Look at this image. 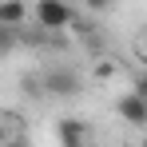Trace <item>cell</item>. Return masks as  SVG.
Instances as JSON below:
<instances>
[{"label": "cell", "instance_id": "1", "mask_svg": "<svg viewBox=\"0 0 147 147\" xmlns=\"http://www.w3.org/2000/svg\"><path fill=\"white\" fill-rule=\"evenodd\" d=\"M32 24L40 32H64V28L76 24V8L68 0H32Z\"/></svg>", "mask_w": 147, "mask_h": 147}, {"label": "cell", "instance_id": "2", "mask_svg": "<svg viewBox=\"0 0 147 147\" xmlns=\"http://www.w3.org/2000/svg\"><path fill=\"white\" fill-rule=\"evenodd\" d=\"M115 115H119L127 127H147V99L139 92H123L115 99Z\"/></svg>", "mask_w": 147, "mask_h": 147}, {"label": "cell", "instance_id": "3", "mask_svg": "<svg viewBox=\"0 0 147 147\" xmlns=\"http://www.w3.org/2000/svg\"><path fill=\"white\" fill-rule=\"evenodd\" d=\"M40 84H44V92H52V96H80V76L72 68H48V72L40 76Z\"/></svg>", "mask_w": 147, "mask_h": 147}, {"label": "cell", "instance_id": "4", "mask_svg": "<svg viewBox=\"0 0 147 147\" xmlns=\"http://www.w3.org/2000/svg\"><path fill=\"white\" fill-rule=\"evenodd\" d=\"M56 139H60V147H88V123L76 119V115L60 119L56 123Z\"/></svg>", "mask_w": 147, "mask_h": 147}, {"label": "cell", "instance_id": "5", "mask_svg": "<svg viewBox=\"0 0 147 147\" xmlns=\"http://www.w3.org/2000/svg\"><path fill=\"white\" fill-rule=\"evenodd\" d=\"M28 20H32V8H28L24 0H0V28L20 32Z\"/></svg>", "mask_w": 147, "mask_h": 147}, {"label": "cell", "instance_id": "6", "mask_svg": "<svg viewBox=\"0 0 147 147\" xmlns=\"http://www.w3.org/2000/svg\"><path fill=\"white\" fill-rule=\"evenodd\" d=\"M131 92H139V96L147 99V68H143V72H135V80H131Z\"/></svg>", "mask_w": 147, "mask_h": 147}, {"label": "cell", "instance_id": "7", "mask_svg": "<svg viewBox=\"0 0 147 147\" xmlns=\"http://www.w3.org/2000/svg\"><path fill=\"white\" fill-rule=\"evenodd\" d=\"M84 4H88V8H92V12H107V8H111V4H115V0H84Z\"/></svg>", "mask_w": 147, "mask_h": 147}, {"label": "cell", "instance_id": "8", "mask_svg": "<svg viewBox=\"0 0 147 147\" xmlns=\"http://www.w3.org/2000/svg\"><path fill=\"white\" fill-rule=\"evenodd\" d=\"M4 147H32V143H28V139H20V135H8V139H4Z\"/></svg>", "mask_w": 147, "mask_h": 147}, {"label": "cell", "instance_id": "9", "mask_svg": "<svg viewBox=\"0 0 147 147\" xmlns=\"http://www.w3.org/2000/svg\"><path fill=\"white\" fill-rule=\"evenodd\" d=\"M139 52H143V68H147V40H143V48H139Z\"/></svg>", "mask_w": 147, "mask_h": 147}, {"label": "cell", "instance_id": "10", "mask_svg": "<svg viewBox=\"0 0 147 147\" xmlns=\"http://www.w3.org/2000/svg\"><path fill=\"white\" fill-rule=\"evenodd\" d=\"M139 147H147V135H143V143H139Z\"/></svg>", "mask_w": 147, "mask_h": 147}, {"label": "cell", "instance_id": "11", "mask_svg": "<svg viewBox=\"0 0 147 147\" xmlns=\"http://www.w3.org/2000/svg\"><path fill=\"white\" fill-rule=\"evenodd\" d=\"M68 4H76V0H68Z\"/></svg>", "mask_w": 147, "mask_h": 147}]
</instances>
